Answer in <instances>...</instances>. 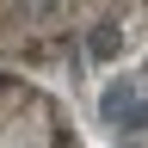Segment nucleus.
Segmentation results:
<instances>
[{
	"label": "nucleus",
	"instance_id": "nucleus-1",
	"mask_svg": "<svg viewBox=\"0 0 148 148\" xmlns=\"http://www.w3.org/2000/svg\"><path fill=\"white\" fill-rule=\"evenodd\" d=\"M86 56H92V62H117V56H123V31H117V18H99V25L86 31Z\"/></svg>",
	"mask_w": 148,
	"mask_h": 148
}]
</instances>
